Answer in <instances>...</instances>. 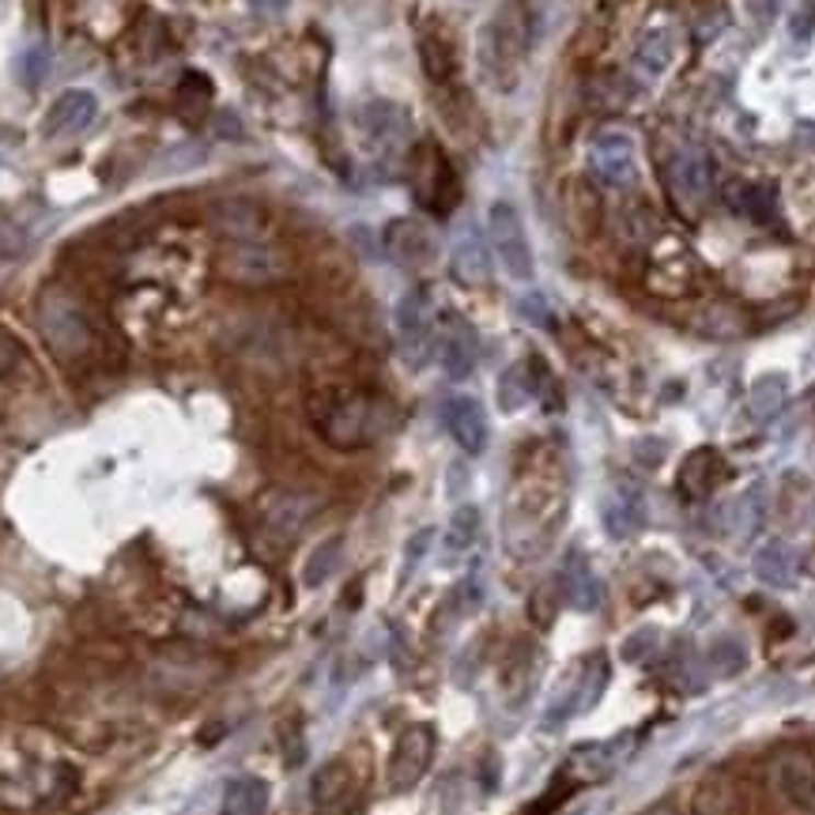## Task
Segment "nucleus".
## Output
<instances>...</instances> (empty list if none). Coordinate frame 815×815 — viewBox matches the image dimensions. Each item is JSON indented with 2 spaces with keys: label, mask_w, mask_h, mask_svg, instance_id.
<instances>
[{
  "label": "nucleus",
  "mask_w": 815,
  "mask_h": 815,
  "mask_svg": "<svg viewBox=\"0 0 815 815\" xmlns=\"http://www.w3.org/2000/svg\"><path fill=\"white\" fill-rule=\"evenodd\" d=\"M815 27V4H808L804 12H796V20H793V31L796 34H808Z\"/></svg>",
  "instance_id": "obj_45"
},
{
  "label": "nucleus",
  "mask_w": 815,
  "mask_h": 815,
  "mask_svg": "<svg viewBox=\"0 0 815 815\" xmlns=\"http://www.w3.org/2000/svg\"><path fill=\"white\" fill-rule=\"evenodd\" d=\"M710 668L718 676H736V673H744L747 668V650H744V642L741 639H718L710 645Z\"/></svg>",
  "instance_id": "obj_33"
},
{
  "label": "nucleus",
  "mask_w": 815,
  "mask_h": 815,
  "mask_svg": "<svg viewBox=\"0 0 815 815\" xmlns=\"http://www.w3.org/2000/svg\"><path fill=\"white\" fill-rule=\"evenodd\" d=\"M781 4H785V0H747V8H751V15L759 23H774L778 12H781Z\"/></svg>",
  "instance_id": "obj_41"
},
{
  "label": "nucleus",
  "mask_w": 815,
  "mask_h": 815,
  "mask_svg": "<svg viewBox=\"0 0 815 815\" xmlns=\"http://www.w3.org/2000/svg\"><path fill=\"white\" fill-rule=\"evenodd\" d=\"M725 27H728V8L710 4L707 12L699 15V23H695V34H699V42H713Z\"/></svg>",
  "instance_id": "obj_36"
},
{
  "label": "nucleus",
  "mask_w": 815,
  "mask_h": 815,
  "mask_svg": "<svg viewBox=\"0 0 815 815\" xmlns=\"http://www.w3.org/2000/svg\"><path fill=\"white\" fill-rule=\"evenodd\" d=\"M789 401V378L785 374H759V378L751 381V397H747V408H751V415L759 423H770L774 415L785 408Z\"/></svg>",
  "instance_id": "obj_28"
},
{
  "label": "nucleus",
  "mask_w": 815,
  "mask_h": 815,
  "mask_svg": "<svg viewBox=\"0 0 815 815\" xmlns=\"http://www.w3.org/2000/svg\"><path fill=\"white\" fill-rule=\"evenodd\" d=\"M600 521H605V532L611 540H627L642 525V495L616 491L605 503V509H600Z\"/></svg>",
  "instance_id": "obj_27"
},
{
  "label": "nucleus",
  "mask_w": 815,
  "mask_h": 815,
  "mask_svg": "<svg viewBox=\"0 0 815 815\" xmlns=\"http://www.w3.org/2000/svg\"><path fill=\"white\" fill-rule=\"evenodd\" d=\"M774 781L789 801L804 804V808H815V762L808 759V755H801V751L778 755Z\"/></svg>",
  "instance_id": "obj_19"
},
{
  "label": "nucleus",
  "mask_w": 815,
  "mask_h": 815,
  "mask_svg": "<svg viewBox=\"0 0 815 815\" xmlns=\"http://www.w3.org/2000/svg\"><path fill=\"white\" fill-rule=\"evenodd\" d=\"M762 517H767V483L755 480L751 487L744 491L741 498L728 509V525H733V537L736 540H751L759 532Z\"/></svg>",
  "instance_id": "obj_25"
},
{
  "label": "nucleus",
  "mask_w": 815,
  "mask_h": 815,
  "mask_svg": "<svg viewBox=\"0 0 815 815\" xmlns=\"http://www.w3.org/2000/svg\"><path fill=\"white\" fill-rule=\"evenodd\" d=\"M211 223L227 242H265L268 219L253 200H216L211 208Z\"/></svg>",
  "instance_id": "obj_17"
},
{
  "label": "nucleus",
  "mask_w": 815,
  "mask_h": 815,
  "mask_svg": "<svg viewBox=\"0 0 815 815\" xmlns=\"http://www.w3.org/2000/svg\"><path fill=\"white\" fill-rule=\"evenodd\" d=\"M219 272L234 284L261 287L284 276V257L265 242H227L219 253Z\"/></svg>",
  "instance_id": "obj_9"
},
{
  "label": "nucleus",
  "mask_w": 815,
  "mask_h": 815,
  "mask_svg": "<svg viewBox=\"0 0 815 815\" xmlns=\"http://www.w3.org/2000/svg\"><path fill=\"white\" fill-rule=\"evenodd\" d=\"M268 812V781L265 778H234L223 793V815H265Z\"/></svg>",
  "instance_id": "obj_29"
},
{
  "label": "nucleus",
  "mask_w": 815,
  "mask_h": 815,
  "mask_svg": "<svg viewBox=\"0 0 815 815\" xmlns=\"http://www.w3.org/2000/svg\"><path fill=\"white\" fill-rule=\"evenodd\" d=\"M381 242H386V253L397 261V265L404 268H423L435 261L438 245L435 238H431L427 227L420 223V219H393V223L386 227V234H381Z\"/></svg>",
  "instance_id": "obj_15"
},
{
  "label": "nucleus",
  "mask_w": 815,
  "mask_h": 815,
  "mask_svg": "<svg viewBox=\"0 0 815 815\" xmlns=\"http://www.w3.org/2000/svg\"><path fill=\"white\" fill-rule=\"evenodd\" d=\"M487 234H491V245H495L498 261H503L506 276L532 279V272H537V261H532V245H529V234H525L521 211H517L509 200H495V204H491V211H487Z\"/></svg>",
  "instance_id": "obj_5"
},
{
  "label": "nucleus",
  "mask_w": 815,
  "mask_h": 815,
  "mask_svg": "<svg viewBox=\"0 0 815 815\" xmlns=\"http://www.w3.org/2000/svg\"><path fill=\"white\" fill-rule=\"evenodd\" d=\"M563 597L566 605L577 608V611H597L600 608V582L593 577L589 563H585L582 555H571L563 566Z\"/></svg>",
  "instance_id": "obj_22"
},
{
  "label": "nucleus",
  "mask_w": 815,
  "mask_h": 815,
  "mask_svg": "<svg viewBox=\"0 0 815 815\" xmlns=\"http://www.w3.org/2000/svg\"><path fill=\"white\" fill-rule=\"evenodd\" d=\"M318 509H321L318 495H306V491H272L265 506H261V514H265V529L272 537L295 540Z\"/></svg>",
  "instance_id": "obj_12"
},
{
  "label": "nucleus",
  "mask_w": 815,
  "mask_h": 815,
  "mask_svg": "<svg viewBox=\"0 0 815 815\" xmlns=\"http://www.w3.org/2000/svg\"><path fill=\"white\" fill-rule=\"evenodd\" d=\"M755 566V577L767 585H774V589H789V585L796 582V574H801V559H796V548L785 540H767L759 551H755L751 559Z\"/></svg>",
  "instance_id": "obj_18"
},
{
  "label": "nucleus",
  "mask_w": 815,
  "mask_h": 815,
  "mask_svg": "<svg viewBox=\"0 0 815 815\" xmlns=\"http://www.w3.org/2000/svg\"><path fill=\"white\" fill-rule=\"evenodd\" d=\"M313 815H355L363 804V774L352 767V759H329L325 767L313 770L310 781Z\"/></svg>",
  "instance_id": "obj_4"
},
{
  "label": "nucleus",
  "mask_w": 815,
  "mask_h": 815,
  "mask_svg": "<svg viewBox=\"0 0 815 815\" xmlns=\"http://www.w3.org/2000/svg\"><path fill=\"white\" fill-rule=\"evenodd\" d=\"M340 551H344V537H329L325 543L313 548V555L306 559V566H302V582L310 585V589L325 582V577H333L336 563H340Z\"/></svg>",
  "instance_id": "obj_31"
},
{
  "label": "nucleus",
  "mask_w": 815,
  "mask_h": 815,
  "mask_svg": "<svg viewBox=\"0 0 815 815\" xmlns=\"http://www.w3.org/2000/svg\"><path fill=\"white\" fill-rule=\"evenodd\" d=\"M605 687H608V661L597 653V657H589L582 668H577L574 695L566 699V718H571V713H585V710L597 707L600 695H605Z\"/></svg>",
  "instance_id": "obj_24"
},
{
  "label": "nucleus",
  "mask_w": 815,
  "mask_h": 815,
  "mask_svg": "<svg viewBox=\"0 0 815 815\" xmlns=\"http://www.w3.org/2000/svg\"><path fill=\"white\" fill-rule=\"evenodd\" d=\"M182 95H197V99H208V95H211V88H208V76H200V72H185V80H182Z\"/></svg>",
  "instance_id": "obj_42"
},
{
  "label": "nucleus",
  "mask_w": 815,
  "mask_h": 815,
  "mask_svg": "<svg viewBox=\"0 0 815 815\" xmlns=\"http://www.w3.org/2000/svg\"><path fill=\"white\" fill-rule=\"evenodd\" d=\"M20 72H23V83H27V88H38L42 76H46V54H42V49H27L20 61Z\"/></svg>",
  "instance_id": "obj_38"
},
{
  "label": "nucleus",
  "mask_w": 815,
  "mask_h": 815,
  "mask_svg": "<svg viewBox=\"0 0 815 815\" xmlns=\"http://www.w3.org/2000/svg\"><path fill=\"white\" fill-rule=\"evenodd\" d=\"M532 393H537V381H532V367H525V363L509 367L503 378H498V408H503V412L525 408L532 401Z\"/></svg>",
  "instance_id": "obj_30"
},
{
  "label": "nucleus",
  "mask_w": 815,
  "mask_h": 815,
  "mask_svg": "<svg viewBox=\"0 0 815 815\" xmlns=\"http://www.w3.org/2000/svg\"><path fill=\"white\" fill-rule=\"evenodd\" d=\"M713 177H718V170H713V159L702 148H679L676 156L668 159V170H665L668 190H673V197L684 204V208H695V204L710 200Z\"/></svg>",
  "instance_id": "obj_10"
},
{
  "label": "nucleus",
  "mask_w": 815,
  "mask_h": 815,
  "mask_svg": "<svg viewBox=\"0 0 815 815\" xmlns=\"http://www.w3.org/2000/svg\"><path fill=\"white\" fill-rule=\"evenodd\" d=\"M441 420H446L449 438H454L469 457L487 449V412H483V404L475 401V397H464V393L449 397L446 408H441Z\"/></svg>",
  "instance_id": "obj_14"
},
{
  "label": "nucleus",
  "mask_w": 815,
  "mask_h": 815,
  "mask_svg": "<svg viewBox=\"0 0 815 815\" xmlns=\"http://www.w3.org/2000/svg\"><path fill=\"white\" fill-rule=\"evenodd\" d=\"M287 4H291V0H250L253 12L265 15V20H272V15H284V12H287Z\"/></svg>",
  "instance_id": "obj_43"
},
{
  "label": "nucleus",
  "mask_w": 815,
  "mask_h": 815,
  "mask_svg": "<svg viewBox=\"0 0 815 815\" xmlns=\"http://www.w3.org/2000/svg\"><path fill=\"white\" fill-rule=\"evenodd\" d=\"M611 767H616V759H611L608 744H582L571 751L563 774L571 778L574 785H593V781H605L611 774Z\"/></svg>",
  "instance_id": "obj_23"
},
{
  "label": "nucleus",
  "mask_w": 815,
  "mask_h": 815,
  "mask_svg": "<svg viewBox=\"0 0 815 815\" xmlns=\"http://www.w3.org/2000/svg\"><path fill=\"white\" fill-rule=\"evenodd\" d=\"M517 310H521L525 318H529L532 325H540V329H548L551 321H555V318H551V310H548V302H543L540 295H525V299L517 302Z\"/></svg>",
  "instance_id": "obj_39"
},
{
  "label": "nucleus",
  "mask_w": 815,
  "mask_h": 815,
  "mask_svg": "<svg viewBox=\"0 0 815 815\" xmlns=\"http://www.w3.org/2000/svg\"><path fill=\"white\" fill-rule=\"evenodd\" d=\"M454 276L469 287H480L491 279V257H487V242L480 238V231L464 227L461 238L454 242Z\"/></svg>",
  "instance_id": "obj_20"
},
{
  "label": "nucleus",
  "mask_w": 815,
  "mask_h": 815,
  "mask_svg": "<svg viewBox=\"0 0 815 815\" xmlns=\"http://www.w3.org/2000/svg\"><path fill=\"white\" fill-rule=\"evenodd\" d=\"M38 329L46 347L61 363H76L91 352V321L83 313V306L68 291H54L49 287L38 302Z\"/></svg>",
  "instance_id": "obj_2"
},
{
  "label": "nucleus",
  "mask_w": 815,
  "mask_h": 815,
  "mask_svg": "<svg viewBox=\"0 0 815 815\" xmlns=\"http://www.w3.org/2000/svg\"><path fill=\"white\" fill-rule=\"evenodd\" d=\"M525 49H529V31H525L521 4H503L498 15L483 31V72L491 76L498 91H509L517 80V65H521Z\"/></svg>",
  "instance_id": "obj_3"
},
{
  "label": "nucleus",
  "mask_w": 815,
  "mask_h": 815,
  "mask_svg": "<svg viewBox=\"0 0 815 815\" xmlns=\"http://www.w3.org/2000/svg\"><path fill=\"white\" fill-rule=\"evenodd\" d=\"M200 159H204L200 148H193V144H177L174 151H167V156L159 159V170H163V174H170V170H174V174H182V170L197 167Z\"/></svg>",
  "instance_id": "obj_37"
},
{
  "label": "nucleus",
  "mask_w": 815,
  "mask_h": 815,
  "mask_svg": "<svg viewBox=\"0 0 815 815\" xmlns=\"http://www.w3.org/2000/svg\"><path fill=\"white\" fill-rule=\"evenodd\" d=\"M589 174L608 190H623L639 177V151L627 129H605L589 144Z\"/></svg>",
  "instance_id": "obj_7"
},
{
  "label": "nucleus",
  "mask_w": 815,
  "mask_h": 815,
  "mask_svg": "<svg viewBox=\"0 0 815 815\" xmlns=\"http://www.w3.org/2000/svg\"><path fill=\"white\" fill-rule=\"evenodd\" d=\"M359 133L370 151L378 156H397L412 144V117L404 106L389 99H374L359 110Z\"/></svg>",
  "instance_id": "obj_8"
},
{
  "label": "nucleus",
  "mask_w": 815,
  "mask_h": 815,
  "mask_svg": "<svg viewBox=\"0 0 815 815\" xmlns=\"http://www.w3.org/2000/svg\"><path fill=\"white\" fill-rule=\"evenodd\" d=\"M718 454L713 449H695V454H687V461L679 464V491H684L687 498H707L710 487L718 483Z\"/></svg>",
  "instance_id": "obj_26"
},
{
  "label": "nucleus",
  "mask_w": 815,
  "mask_h": 815,
  "mask_svg": "<svg viewBox=\"0 0 815 815\" xmlns=\"http://www.w3.org/2000/svg\"><path fill=\"white\" fill-rule=\"evenodd\" d=\"M679 57V31L676 27H653L639 38V49H634V65L642 68L645 76H665L668 68L676 65Z\"/></svg>",
  "instance_id": "obj_21"
},
{
  "label": "nucleus",
  "mask_w": 815,
  "mask_h": 815,
  "mask_svg": "<svg viewBox=\"0 0 815 815\" xmlns=\"http://www.w3.org/2000/svg\"><path fill=\"white\" fill-rule=\"evenodd\" d=\"M420 61H423V72L431 76V80H449L454 76V57H449V46L435 34H427V38L420 42Z\"/></svg>",
  "instance_id": "obj_34"
},
{
  "label": "nucleus",
  "mask_w": 815,
  "mask_h": 815,
  "mask_svg": "<svg viewBox=\"0 0 815 815\" xmlns=\"http://www.w3.org/2000/svg\"><path fill=\"white\" fill-rule=\"evenodd\" d=\"M99 117V99L83 88H72L65 95L54 99V106L46 110V122H42V133L46 136H76L83 129H91Z\"/></svg>",
  "instance_id": "obj_16"
},
{
  "label": "nucleus",
  "mask_w": 815,
  "mask_h": 815,
  "mask_svg": "<svg viewBox=\"0 0 815 815\" xmlns=\"http://www.w3.org/2000/svg\"><path fill=\"white\" fill-rule=\"evenodd\" d=\"M393 423V408L381 397L370 393H340L329 397L325 408L318 412V431L329 446L336 449H363L378 441Z\"/></svg>",
  "instance_id": "obj_1"
},
{
  "label": "nucleus",
  "mask_w": 815,
  "mask_h": 815,
  "mask_svg": "<svg viewBox=\"0 0 815 815\" xmlns=\"http://www.w3.org/2000/svg\"><path fill=\"white\" fill-rule=\"evenodd\" d=\"M435 747L438 736L431 725H408L393 744V755H389V789L393 793H408L415 789L423 778H427L431 762H435Z\"/></svg>",
  "instance_id": "obj_6"
},
{
  "label": "nucleus",
  "mask_w": 815,
  "mask_h": 815,
  "mask_svg": "<svg viewBox=\"0 0 815 815\" xmlns=\"http://www.w3.org/2000/svg\"><path fill=\"white\" fill-rule=\"evenodd\" d=\"M475 537H480V509L457 506L454 517H449V529H446V548L454 551V555H461V551L472 548Z\"/></svg>",
  "instance_id": "obj_32"
},
{
  "label": "nucleus",
  "mask_w": 815,
  "mask_h": 815,
  "mask_svg": "<svg viewBox=\"0 0 815 815\" xmlns=\"http://www.w3.org/2000/svg\"><path fill=\"white\" fill-rule=\"evenodd\" d=\"M397 336H401L408 363L420 367L431 352V340H435V333H431V299L423 287H412V291L397 302Z\"/></svg>",
  "instance_id": "obj_11"
},
{
  "label": "nucleus",
  "mask_w": 815,
  "mask_h": 815,
  "mask_svg": "<svg viewBox=\"0 0 815 815\" xmlns=\"http://www.w3.org/2000/svg\"><path fill=\"white\" fill-rule=\"evenodd\" d=\"M216 133L219 136H242V122L234 114H219L216 117Z\"/></svg>",
  "instance_id": "obj_44"
},
{
  "label": "nucleus",
  "mask_w": 815,
  "mask_h": 815,
  "mask_svg": "<svg viewBox=\"0 0 815 815\" xmlns=\"http://www.w3.org/2000/svg\"><path fill=\"white\" fill-rule=\"evenodd\" d=\"M642 815H676V808L668 801H661V804H653V808H645Z\"/></svg>",
  "instance_id": "obj_46"
},
{
  "label": "nucleus",
  "mask_w": 815,
  "mask_h": 815,
  "mask_svg": "<svg viewBox=\"0 0 815 815\" xmlns=\"http://www.w3.org/2000/svg\"><path fill=\"white\" fill-rule=\"evenodd\" d=\"M657 645H661L657 627H642V631H634L631 639L623 642V661H631V665H634V661H645L653 650H657Z\"/></svg>",
  "instance_id": "obj_35"
},
{
  "label": "nucleus",
  "mask_w": 815,
  "mask_h": 815,
  "mask_svg": "<svg viewBox=\"0 0 815 815\" xmlns=\"http://www.w3.org/2000/svg\"><path fill=\"white\" fill-rule=\"evenodd\" d=\"M438 363L441 370L449 374L454 381H464L475 370V355H480V340H475L472 325L464 318H441L438 325Z\"/></svg>",
  "instance_id": "obj_13"
},
{
  "label": "nucleus",
  "mask_w": 815,
  "mask_h": 815,
  "mask_svg": "<svg viewBox=\"0 0 815 815\" xmlns=\"http://www.w3.org/2000/svg\"><path fill=\"white\" fill-rule=\"evenodd\" d=\"M15 363H20V344H15V340L8 336L4 329H0V378H4V374L12 370Z\"/></svg>",
  "instance_id": "obj_40"
}]
</instances>
